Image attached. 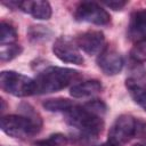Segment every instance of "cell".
<instances>
[{
    "label": "cell",
    "mask_w": 146,
    "mask_h": 146,
    "mask_svg": "<svg viewBox=\"0 0 146 146\" xmlns=\"http://www.w3.org/2000/svg\"><path fill=\"white\" fill-rule=\"evenodd\" d=\"M80 74L78 71L67 67L50 66L41 71L34 79V95L49 94L62 90L76 81Z\"/></svg>",
    "instance_id": "6da1fadb"
},
{
    "label": "cell",
    "mask_w": 146,
    "mask_h": 146,
    "mask_svg": "<svg viewBox=\"0 0 146 146\" xmlns=\"http://www.w3.org/2000/svg\"><path fill=\"white\" fill-rule=\"evenodd\" d=\"M66 122L78 129L83 135L89 137L98 136L104 129V120L103 116L91 112L84 105H74L70 111L65 113Z\"/></svg>",
    "instance_id": "7a4b0ae2"
},
{
    "label": "cell",
    "mask_w": 146,
    "mask_h": 146,
    "mask_svg": "<svg viewBox=\"0 0 146 146\" xmlns=\"http://www.w3.org/2000/svg\"><path fill=\"white\" fill-rule=\"evenodd\" d=\"M42 122L38 115H7L1 119V130L13 137L25 139L38 135L41 130Z\"/></svg>",
    "instance_id": "3957f363"
},
{
    "label": "cell",
    "mask_w": 146,
    "mask_h": 146,
    "mask_svg": "<svg viewBox=\"0 0 146 146\" xmlns=\"http://www.w3.org/2000/svg\"><path fill=\"white\" fill-rule=\"evenodd\" d=\"M146 136V122L131 115H120L108 131V141L121 146L135 137Z\"/></svg>",
    "instance_id": "277c9868"
},
{
    "label": "cell",
    "mask_w": 146,
    "mask_h": 146,
    "mask_svg": "<svg viewBox=\"0 0 146 146\" xmlns=\"http://www.w3.org/2000/svg\"><path fill=\"white\" fill-rule=\"evenodd\" d=\"M0 86L3 91L16 97L34 95V79L15 71L0 73Z\"/></svg>",
    "instance_id": "5b68a950"
},
{
    "label": "cell",
    "mask_w": 146,
    "mask_h": 146,
    "mask_svg": "<svg viewBox=\"0 0 146 146\" xmlns=\"http://www.w3.org/2000/svg\"><path fill=\"white\" fill-rule=\"evenodd\" d=\"M74 18L79 22H87L95 25H107L111 15L100 5L92 1H83L74 10Z\"/></svg>",
    "instance_id": "8992f818"
},
{
    "label": "cell",
    "mask_w": 146,
    "mask_h": 146,
    "mask_svg": "<svg viewBox=\"0 0 146 146\" xmlns=\"http://www.w3.org/2000/svg\"><path fill=\"white\" fill-rule=\"evenodd\" d=\"M52 52L55 56L64 63L82 65L84 63V58L80 52L79 47L71 39L66 36H60L56 39L52 46Z\"/></svg>",
    "instance_id": "52a82bcc"
},
{
    "label": "cell",
    "mask_w": 146,
    "mask_h": 146,
    "mask_svg": "<svg viewBox=\"0 0 146 146\" xmlns=\"http://www.w3.org/2000/svg\"><path fill=\"white\" fill-rule=\"evenodd\" d=\"M125 88L136 104L146 111V75L143 70L136 68L125 79Z\"/></svg>",
    "instance_id": "ba28073f"
},
{
    "label": "cell",
    "mask_w": 146,
    "mask_h": 146,
    "mask_svg": "<svg viewBox=\"0 0 146 146\" xmlns=\"http://www.w3.org/2000/svg\"><path fill=\"white\" fill-rule=\"evenodd\" d=\"M75 43L79 47V49L83 50L88 55H99L104 50L105 35L102 31L89 30L81 33L76 38Z\"/></svg>",
    "instance_id": "9c48e42d"
},
{
    "label": "cell",
    "mask_w": 146,
    "mask_h": 146,
    "mask_svg": "<svg viewBox=\"0 0 146 146\" xmlns=\"http://www.w3.org/2000/svg\"><path fill=\"white\" fill-rule=\"evenodd\" d=\"M123 64L122 56L114 49L104 48L97 57V65L106 75H115L120 73Z\"/></svg>",
    "instance_id": "30bf717a"
},
{
    "label": "cell",
    "mask_w": 146,
    "mask_h": 146,
    "mask_svg": "<svg viewBox=\"0 0 146 146\" xmlns=\"http://www.w3.org/2000/svg\"><path fill=\"white\" fill-rule=\"evenodd\" d=\"M17 9L30 14L35 19L47 21L51 17L52 9L48 1L35 0V1H18Z\"/></svg>",
    "instance_id": "8fae6325"
},
{
    "label": "cell",
    "mask_w": 146,
    "mask_h": 146,
    "mask_svg": "<svg viewBox=\"0 0 146 146\" xmlns=\"http://www.w3.org/2000/svg\"><path fill=\"white\" fill-rule=\"evenodd\" d=\"M128 36L136 42L146 39V9H139L131 14L128 25Z\"/></svg>",
    "instance_id": "7c38bea8"
},
{
    "label": "cell",
    "mask_w": 146,
    "mask_h": 146,
    "mask_svg": "<svg viewBox=\"0 0 146 146\" xmlns=\"http://www.w3.org/2000/svg\"><path fill=\"white\" fill-rule=\"evenodd\" d=\"M102 89H103L102 83L98 80H88V81H83L74 84L71 88L70 94L74 98H83V97L92 96L102 91Z\"/></svg>",
    "instance_id": "4fadbf2b"
},
{
    "label": "cell",
    "mask_w": 146,
    "mask_h": 146,
    "mask_svg": "<svg viewBox=\"0 0 146 146\" xmlns=\"http://www.w3.org/2000/svg\"><path fill=\"white\" fill-rule=\"evenodd\" d=\"M42 106L49 112H63V113H66L67 111H70L74 106V104H73L72 100H70L67 98L58 97V98H50V99L44 100Z\"/></svg>",
    "instance_id": "5bb4252c"
},
{
    "label": "cell",
    "mask_w": 146,
    "mask_h": 146,
    "mask_svg": "<svg viewBox=\"0 0 146 146\" xmlns=\"http://www.w3.org/2000/svg\"><path fill=\"white\" fill-rule=\"evenodd\" d=\"M23 51V48L17 43H8L0 44V59L1 62H9L17 56H19Z\"/></svg>",
    "instance_id": "9a60e30c"
},
{
    "label": "cell",
    "mask_w": 146,
    "mask_h": 146,
    "mask_svg": "<svg viewBox=\"0 0 146 146\" xmlns=\"http://www.w3.org/2000/svg\"><path fill=\"white\" fill-rule=\"evenodd\" d=\"M17 39V32L13 25L7 22H1L0 25V44L15 43Z\"/></svg>",
    "instance_id": "2e32d148"
},
{
    "label": "cell",
    "mask_w": 146,
    "mask_h": 146,
    "mask_svg": "<svg viewBox=\"0 0 146 146\" xmlns=\"http://www.w3.org/2000/svg\"><path fill=\"white\" fill-rule=\"evenodd\" d=\"M68 144V138L64 133H52L46 139L35 141L36 146H66Z\"/></svg>",
    "instance_id": "e0dca14e"
},
{
    "label": "cell",
    "mask_w": 146,
    "mask_h": 146,
    "mask_svg": "<svg viewBox=\"0 0 146 146\" xmlns=\"http://www.w3.org/2000/svg\"><path fill=\"white\" fill-rule=\"evenodd\" d=\"M130 54H131V58L135 62H138V63L145 62L146 60V39L136 42Z\"/></svg>",
    "instance_id": "ac0fdd59"
},
{
    "label": "cell",
    "mask_w": 146,
    "mask_h": 146,
    "mask_svg": "<svg viewBox=\"0 0 146 146\" xmlns=\"http://www.w3.org/2000/svg\"><path fill=\"white\" fill-rule=\"evenodd\" d=\"M49 34H50V32L44 26H41V25L31 26V29L29 31L30 39L33 40V41H36V42L40 41V40H46Z\"/></svg>",
    "instance_id": "d6986e66"
},
{
    "label": "cell",
    "mask_w": 146,
    "mask_h": 146,
    "mask_svg": "<svg viewBox=\"0 0 146 146\" xmlns=\"http://www.w3.org/2000/svg\"><path fill=\"white\" fill-rule=\"evenodd\" d=\"M84 106L88 110H90L91 112H94V113H96L100 116H103L106 113V110H107V106L105 105V103L99 100V99H92V100L86 103Z\"/></svg>",
    "instance_id": "ffe728a7"
},
{
    "label": "cell",
    "mask_w": 146,
    "mask_h": 146,
    "mask_svg": "<svg viewBox=\"0 0 146 146\" xmlns=\"http://www.w3.org/2000/svg\"><path fill=\"white\" fill-rule=\"evenodd\" d=\"M128 2L127 1H120V0H111V1H105L104 5L113 10H121Z\"/></svg>",
    "instance_id": "44dd1931"
},
{
    "label": "cell",
    "mask_w": 146,
    "mask_h": 146,
    "mask_svg": "<svg viewBox=\"0 0 146 146\" xmlns=\"http://www.w3.org/2000/svg\"><path fill=\"white\" fill-rule=\"evenodd\" d=\"M96 146H117V145H115V144H113V143H111V141H106V143H103V144H100V145H96Z\"/></svg>",
    "instance_id": "7402d4cb"
},
{
    "label": "cell",
    "mask_w": 146,
    "mask_h": 146,
    "mask_svg": "<svg viewBox=\"0 0 146 146\" xmlns=\"http://www.w3.org/2000/svg\"><path fill=\"white\" fill-rule=\"evenodd\" d=\"M132 146H144L143 144H135V145H132Z\"/></svg>",
    "instance_id": "603a6c76"
}]
</instances>
